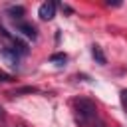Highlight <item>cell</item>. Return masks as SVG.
<instances>
[{
	"instance_id": "obj_7",
	"label": "cell",
	"mask_w": 127,
	"mask_h": 127,
	"mask_svg": "<svg viewBox=\"0 0 127 127\" xmlns=\"http://www.w3.org/2000/svg\"><path fill=\"white\" fill-rule=\"evenodd\" d=\"M119 97H121V105H123V111L127 113V89H121Z\"/></svg>"
},
{
	"instance_id": "obj_11",
	"label": "cell",
	"mask_w": 127,
	"mask_h": 127,
	"mask_svg": "<svg viewBox=\"0 0 127 127\" xmlns=\"http://www.w3.org/2000/svg\"><path fill=\"white\" fill-rule=\"evenodd\" d=\"M4 119H6V111H4V107L0 105V123H4Z\"/></svg>"
},
{
	"instance_id": "obj_9",
	"label": "cell",
	"mask_w": 127,
	"mask_h": 127,
	"mask_svg": "<svg viewBox=\"0 0 127 127\" xmlns=\"http://www.w3.org/2000/svg\"><path fill=\"white\" fill-rule=\"evenodd\" d=\"M0 81H12V75H8L6 71H0Z\"/></svg>"
},
{
	"instance_id": "obj_2",
	"label": "cell",
	"mask_w": 127,
	"mask_h": 127,
	"mask_svg": "<svg viewBox=\"0 0 127 127\" xmlns=\"http://www.w3.org/2000/svg\"><path fill=\"white\" fill-rule=\"evenodd\" d=\"M16 32H20L22 36L30 38V40H36L38 38V30L36 26H32L30 22H16Z\"/></svg>"
},
{
	"instance_id": "obj_6",
	"label": "cell",
	"mask_w": 127,
	"mask_h": 127,
	"mask_svg": "<svg viewBox=\"0 0 127 127\" xmlns=\"http://www.w3.org/2000/svg\"><path fill=\"white\" fill-rule=\"evenodd\" d=\"M50 62L56 64V65H64V64L67 62V56H65V54H54V56L50 58Z\"/></svg>"
},
{
	"instance_id": "obj_3",
	"label": "cell",
	"mask_w": 127,
	"mask_h": 127,
	"mask_svg": "<svg viewBox=\"0 0 127 127\" xmlns=\"http://www.w3.org/2000/svg\"><path fill=\"white\" fill-rule=\"evenodd\" d=\"M38 16H40V20H52L56 16V4L54 2H44L38 8Z\"/></svg>"
},
{
	"instance_id": "obj_4",
	"label": "cell",
	"mask_w": 127,
	"mask_h": 127,
	"mask_svg": "<svg viewBox=\"0 0 127 127\" xmlns=\"http://www.w3.org/2000/svg\"><path fill=\"white\" fill-rule=\"evenodd\" d=\"M8 14H10V18H12L14 24H16V22H24L26 10H24L22 6H10V8H8Z\"/></svg>"
},
{
	"instance_id": "obj_8",
	"label": "cell",
	"mask_w": 127,
	"mask_h": 127,
	"mask_svg": "<svg viewBox=\"0 0 127 127\" xmlns=\"http://www.w3.org/2000/svg\"><path fill=\"white\" fill-rule=\"evenodd\" d=\"M32 91H36V87H22V89L12 91V95H20V93H32Z\"/></svg>"
},
{
	"instance_id": "obj_10",
	"label": "cell",
	"mask_w": 127,
	"mask_h": 127,
	"mask_svg": "<svg viewBox=\"0 0 127 127\" xmlns=\"http://www.w3.org/2000/svg\"><path fill=\"white\" fill-rule=\"evenodd\" d=\"M89 127H105V123H103V121H99V119H95V121H93Z\"/></svg>"
},
{
	"instance_id": "obj_5",
	"label": "cell",
	"mask_w": 127,
	"mask_h": 127,
	"mask_svg": "<svg viewBox=\"0 0 127 127\" xmlns=\"http://www.w3.org/2000/svg\"><path fill=\"white\" fill-rule=\"evenodd\" d=\"M91 56L95 58V62H97V64H101V65L105 64V56H103V52H101V48H99V46H95V44L91 46Z\"/></svg>"
},
{
	"instance_id": "obj_1",
	"label": "cell",
	"mask_w": 127,
	"mask_h": 127,
	"mask_svg": "<svg viewBox=\"0 0 127 127\" xmlns=\"http://www.w3.org/2000/svg\"><path fill=\"white\" fill-rule=\"evenodd\" d=\"M73 119L79 127H87L97 119V107L91 99H75L73 101Z\"/></svg>"
}]
</instances>
